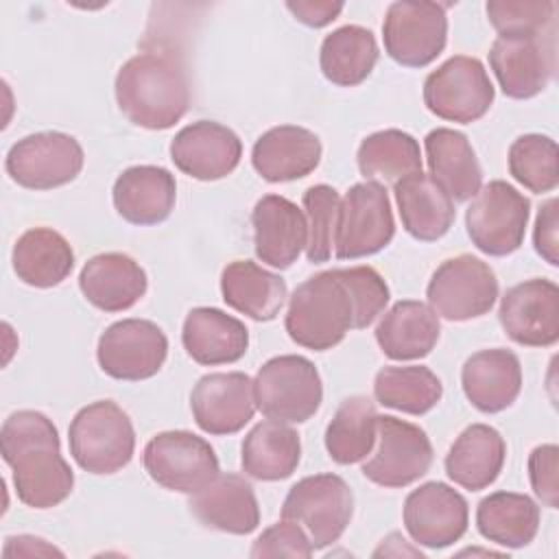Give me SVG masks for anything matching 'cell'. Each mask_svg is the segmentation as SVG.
I'll return each mask as SVG.
<instances>
[{
    "instance_id": "7",
    "label": "cell",
    "mask_w": 559,
    "mask_h": 559,
    "mask_svg": "<svg viewBox=\"0 0 559 559\" xmlns=\"http://www.w3.org/2000/svg\"><path fill=\"white\" fill-rule=\"evenodd\" d=\"M352 513V489L336 474H314L297 480L282 504V518L297 522L314 550L334 544L345 533Z\"/></svg>"
},
{
    "instance_id": "8",
    "label": "cell",
    "mask_w": 559,
    "mask_h": 559,
    "mask_svg": "<svg viewBox=\"0 0 559 559\" xmlns=\"http://www.w3.org/2000/svg\"><path fill=\"white\" fill-rule=\"evenodd\" d=\"M528 216L531 201L511 183L493 179L474 194L465 212V227L483 253L502 258L520 249Z\"/></svg>"
},
{
    "instance_id": "4",
    "label": "cell",
    "mask_w": 559,
    "mask_h": 559,
    "mask_svg": "<svg viewBox=\"0 0 559 559\" xmlns=\"http://www.w3.org/2000/svg\"><path fill=\"white\" fill-rule=\"evenodd\" d=\"M68 441L79 467L90 474H114L133 459L135 430L116 402L98 400L74 415Z\"/></svg>"
},
{
    "instance_id": "25",
    "label": "cell",
    "mask_w": 559,
    "mask_h": 559,
    "mask_svg": "<svg viewBox=\"0 0 559 559\" xmlns=\"http://www.w3.org/2000/svg\"><path fill=\"white\" fill-rule=\"evenodd\" d=\"M144 269L127 253L107 251L90 258L79 275L85 299L103 312H122L146 293Z\"/></svg>"
},
{
    "instance_id": "19",
    "label": "cell",
    "mask_w": 559,
    "mask_h": 559,
    "mask_svg": "<svg viewBox=\"0 0 559 559\" xmlns=\"http://www.w3.org/2000/svg\"><path fill=\"white\" fill-rule=\"evenodd\" d=\"M197 426L207 435H234L251 421L258 404L253 380L242 371L207 373L190 393Z\"/></svg>"
},
{
    "instance_id": "40",
    "label": "cell",
    "mask_w": 559,
    "mask_h": 559,
    "mask_svg": "<svg viewBox=\"0 0 559 559\" xmlns=\"http://www.w3.org/2000/svg\"><path fill=\"white\" fill-rule=\"evenodd\" d=\"M559 151L552 138L542 133H526L509 146V173L526 190L542 194L559 183Z\"/></svg>"
},
{
    "instance_id": "12",
    "label": "cell",
    "mask_w": 559,
    "mask_h": 559,
    "mask_svg": "<svg viewBox=\"0 0 559 559\" xmlns=\"http://www.w3.org/2000/svg\"><path fill=\"white\" fill-rule=\"evenodd\" d=\"M382 41L386 55L406 68L432 63L448 41V15L439 2L389 4L382 22Z\"/></svg>"
},
{
    "instance_id": "44",
    "label": "cell",
    "mask_w": 559,
    "mask_h": 559,
    "mask_svg": "<svg viewBox=\"0 0 559 559\" xmlns=\"http://www.w3.org/2000/svg\"><path fill=\"white\" fill-rule=\"evenodd\" d=\"M314 552L306 531L293 520L269 526L251 548V557H310Z\"/></svg>"
},
{
    "instance_id": "6",
    "label": "cell",
    "mask_w": 559,
    "mask_h": 559,
    "mask_svg": "<svg viewBox=\"0 0 559 559\" xmlns=\"http://www.w3.org/2000/svg\"><path fill=\"white\" fill-rule=\"evenodd\" d=\"M395 236V221L389 192L380 181L354 183L338 205L334 255L356 260L384 249Z\"/></svg>"
},
{
    "instance_id": "1",
    "label": "cell",
    "mask_w": 559,
    "mask_h": 559,
    "mask_svg": "<svg viewBox=\"0 0 559 559\" xmlns=\"http://www.w3.org/2000/svg\"><path fill=\"white\" fill-rule=\"evenodd\" d=\"M2 459L13 469L17 498L31 509H50L63 502L74 474L59 452V432L44 413H11L0 430Z\"/></svg>"
},
{
    "instance_id": "28",
    "label": "cell",
    "mask_w": 559,
    "mask_h": 559,
    "mask_svg": "<svg viewBox=\"0 0 559 559\" xmlns=\"http://www.w3.org/2000/svg\"><path fill=\"white\" fill-rule=\"evenodd\" d=\"M424 148L432 181L452 201H467L480 190L483 170L465 133L448 127L432 129Z\"/></svg>"
},
{
    "instance_id": "10",
    "label": "cell",
    "mask_w": 559,
    "mask_h": 559,
    "mask_svg": "<svg viewBox=\"0 0 559 559\" xmlns=\"http://www.w3.org/2000/svg\"><path fill=\"white\" fill-rule=\"evenodd\" d=\"M426 297L437 317L467 321L491 310L498 299V280L487 262L461 253L441 262L428 282Z\"/></svg>"
},
{
    "instance_id": "5",
    "label": "cell",
    "mask_w": 559,
    "mask_h": 559,
    "mask_svg": "<svg viewBox=\"0 0 559 559\" xmlns=\"http://www.w3.org/2000/svg\"><path fill=\"white\" fill-rule=\"evenodd\" d=\"M255 404L269 417L288 424L310 419L323 400V384L317 367L297 354L266 360L253 380Z\"/></svg>"
},
{
    "instance_id": "27",
    "label": "cell",
    "mask_w": 559,
    "mask_h": 559,
    "mask_svg": "<svg viewBox=\"0 0 559 559\" xmlns=\"http://www.w3.org/2000/svg\"><path fill=\"white\" fill-rule=\"evenodd\" d=\"M181 343L199 365H229L245 356L249 330L245 323L218 308H192L186 314Z\"/></svg>"
},
{
    "instance_id": "14",
    "label": "cell",
    "mask_w": 559,
    "mask_h": 559,
    "mask_svg": "<svg viewBox=\"0 0 559 559\" xmlns=\"http://www.w3.org/2000/svg\"><path fill=\"white\" fill-rule=\"evenodd\" d=\"M489 66L509 98H533L546 90L557 68L555 31L542 35H498Z\"/></svg>"
},
{
    "instance_id": "11",
    "label": "cell",
    "mask_w": 559,
    "mask_h": 559,
    "mask_svg": "<svg viewBox=\"0 0 559 559\" xmlns=\"http://www.w3.org/2000/svg\"><path fill=\"white\" fill-rule=\"evenodd\" d=\"M144 469L164 489L192 496L218 476V459L203 437L166 430L146 443Z\"/></svg>"
},
{
    "instance_id": "33",
    "label": "cell",
    "mask_w": 559,
    "mask_h": 559,
    "mask_svg": "<svg viewBox=\"0 0 559 559\" xmlns=\"http://www.w3.org/2000/svg\"><path fill=\"white\" fill-rule=\"evenodd\" d=\"M15 275L35 288L61 284L74 269V251L70 242L50 227H33L24 231L13 247Z\"/></svg>"
},
{
    "instance_id": "21",
    "label": "cell",
    "mask_w": 559,
    "mask_h": 559,
    "mask_svg": "<svg viewBox=\"0 0 559 559\" xmlns=\"http://www.w3.org/2000/svg\"><path fill=\"white\" fill-rule=\"evenodd\" d=\"M251 223L255 255L273 269H288L308 245L306 214L286 197L264 194L251 212Z\"/></svg>"
},
{
    "instance_id": "39",
    "label": "cell",
    "mask_w": 559,
    "mask_h": 559,
    "mask_svg": "<svg viewBox=\"0 0 559 559\" xmlns=\"http://www.w3.org/2000/svg\"><path fill=\"white\" fill-rule=\"evenodd\" d=\"M360 175L367 179L382 177L384 181H400L406 175L421 170L419 142L400 129H384L367 135L356 153Z\"/></svg>"
},
{
    "instance_id": "41",
    "label": "cell",
    "mask_w": 559,
    "mask_h": 559,
    "mask_svg": "<svg viewBox=\"0 0 559 559\" xmlns=\"http://www.w3.org/2000/svg\"><path fill=\"white\" fill-rule=\"evenodd\" d=\"M338 205H341V197L328 183L310 186L304 192V214L308 221L306 258L312 264L328 262L332 255Z\"/></svg>"
},
{
    "instance_id": "42",
    "label": "cell",
    "mask_w": 559,
    "mask_h": 559,
    "mask_svg": "<svg viewBox=\"0 0 559 559\" xmlns=\"http://www.w3.org/2000/svg\"><path fill=\"white\" fill-rule=\"evenodd\" d=\"M485 9L500 35H542L555 31L557 4L550 0H489Z\"/></svg>"
},
{
    "instance_id": "18",
    "label": "cell",
    "mask_w": 559,
    "mask_h": 559,
    "mask_svg": "<svg viewBox=\"0 0 559 559\" xmlns=\"http://www.w3.org/2000/svg\"><path fill=\"white\" fill-rule=\"evenodd\" d=\"M467 524V500L445 483H424L404 500V526L419 546H452L465 535Z\"/></svg>"
},
{
    "instance_id": "34",
    "label": "cell",
    "mask_w": 559,
    "mask_h": 559,
    "mask_svg": "<svg viewBox=\"0 0 559 559\" xmlns=\"http://www.w3.org/2000/svg\"><path fill=\"white\" fill-rule=\"evenodd\" d=\"M301 459V441L286 421L264 419L242 441V469L258 480L288 478Z\"/></svg>"
},
{
    "instance_id": "15",
    "label": "cell",
    "mask_w": 559,
    "mask_h": 559,
    "mask_svg": "<svg viewBox=\"0 0 559 559\" xmlns=\"http://www.w3.org/2000/svg\"><path fill=\"white\" fill-rule=\"evenodd\" d=\"M168 356V338L148 319H122L111 323L98 338L96 358L100 369L116 380H146L155 376Z\"/></svg>"
},
{
    "instance_id": "23",
    "label": "cell",
    "mask_w": 559,
    "mask_h": 559,
    "mask_svg": "<svg viewBox=\"0 0 559 559\" xmlns=\"http://www.w3.org/2000/svg\"><path fill=\"white\" fill-rule=\"evenodd\" d=\"M321 162L319 138L297 124H280L262 133L251 151L258 175L271 183L295 181L310 175Z\"/></svg>"
},
{
    "instance_id": "45",
    "label": "cell",
    "mask_w": 559,
    "mask_h": 559,
    "mask_svg": "<svg viewBox=\"0 0 559 559\" xmlns=\"http://www.w3.org/2000/svg\"><path fill=\"white\" fill-rule=\"evenodd\" d=\"M557 469H559V448L555 443L537 445L528 454V478L535 496L550 509H557L559 504V483H557Z\"/></svg>"
},
{
    "instance_id": "32",
    "label": "cell",
    "mask_w": 559,
    "mask_h": 559,
    "mask_svg": "<svg viewBox=\"0 0 559 559\" xmlns=\"http://www.w3.org/2000/svg\"><path fill=\"white\" fill-rule=\"evenodd\" d=\"M221 293L229 308L253 321H271L286 301V282L251 260H234L221 273Z\"/></svg>"
},
{
    "instance_id": "2",
    "label": "cell",
    "mask_w": 559,
    "mask_h": 559,
    "mask_svg": "<svg viewBox=\"0 0 559 559\" xmlns=\"http://www.w3.org/2000/svg\"><path fill=\"white\" fill-rule=\"evenodd\" d=\"M116 103L129 122L142 129H170L190 105V83L175 55L146 50L116 74Z\"/></svg>"
},
{
    "instance_id": "37",
    "label": "cell",
    "mask_w": 559,
    "mask_h": 559,
    "mask_svg": "<svg viewBox=\"0 0 559 559\" xmlns=\"http://www.w3.org/2000/svg\"><path fill=\"white\" fill-rule=\"evenodd\" d=\"M376 404L367 395H352L341 402L325 428V450L332 461L352 465L371 454L378 437Z\"/></svg>"
},
{
    "instance_id": "35",
    "label": "cell",
    "mask_w": 559,
    "mask_h": 559,
    "mask_svg": "<svg viewBox=\"0 0 559 559\" xmlns=\"http://www.w3.org/2000/svg\"><path fill=\"white\" fill-rule=\"evenodd\" d=\"M476 526L485 539L502 548H522L537 535L539 507L524 493L493 491L478 502Z\"/></svg>"
},
{
    "instance_id": "26",
    "label": "cell",
    "mask_w": 559,
    "mask_h": 559,
    "mask_svg": "<svg viewBox=\"0 0 559 559\" xmlns=\"http://www.w3.org/2000/svg\"><path fill=\"white\" fill-rule=\"evenodd\" d=\"M465 397L480 413H500L509 408L522 389L520 358L502 347L472 354L461 369Z\"/></svg>"
},
{
    "instance_id": "24",
    "label": "cell",
    "mask_w": 559,
    "mask_h": 559,
    "mask_svg": "<svg viewBox=\"0 0 559 559\" xmlns=\"http://www.w3.org/2000/svg\"><path fill=\"white\" fill-rule=\"evenodd\" d=\"M114 207L133 225H157L166 221L177 201L175 175L162 166H131L114 181Z\"/></svg>"
},
{
    "instance_id": "48",
    "label": "cell",
    "mask_w": 559,
    "mask_h": 559,
    "mask_svg": "<svg viewBox=\"0 0 559 559\" xmlns=\"http://www.w3.org/2000/svg\"><path fill=\"white\" fill-rule=\"evenodd\" d=\"M2 555L4 557H13V555L33 557V555H63V552L59 548L46 544V539L31 537V535H17V537L7 539Z\"/></svg>"
},
{
    "instance_id": "3",
    "label": "cell",
    "mask_w": 559,
    "mask_h": 559,
    "mask_svg": "<svg viewBox=\"0 0 559 559\" xmlns=\"http://www.w3.org/2000/svg\"><path fill=\"white\" fill-rule=\"evenodd\" d=\"M288 336L314 352H325L338 345L354 328V301L338 271H321L301 282L286 312Z\"/></svg>"
},
{
    "instance_id": "20",
    "label": "cell",
    "mask_w": 559,
    "mask_h": 559,
    "mask_svg": "<svg viewBox=\"0 0 559 559\" xmlns=\"http://www.w3.org/2000/svg\"><path fill=\"white\" fill-rule=\"evenodd\" d=\"M242 157L240 138L214 120H197L183 127L170 142V159L194 179L214 181L236 170Z\"/></svg>"
},
{
    "instance_id": "30",
    "label": "cell",
    "mask_w": 559,
    "mask_h": 559,
    "mask_svg": "<svg viewBox=\"0 0 559 559\" xmlns=\"http://www.w3.org/2000/svg\"><path fill=\"white\" fill-rule=\"evenodd\" d=\"M395 203L404 229L421 240L432 242L445 236L454 223V201L432 181L430 175L413 173L393 183Z\"/></svg>"
},
{
    "instance_id": "38",
    "label": "cell",
    "mask_w": 559,
    "mask_h": 559,
    "mask_svg": "<svg viewBox=\"0 0 559 559\" xmlns=\"http://www.w3.org/2000/svg\"><path fill=\"white\" fill-rule=\"evenodd\" d=\"M373 395L386 408L424 415L441 400L443 384L428 367L389 365L376 373Z\"/></svg>"
},
{
    "instance_id": "13",
    "label": "cell",
    "mask_w": 559,
    "mask_h": 559,
    "mask_svg": "<svg viewBox=\"0 0 559 559\" xmlns=\"http://www.w3.org/2000/svg\"><path fill=\"white\" fill-rule=\"evenodd\" d=\"M85 162L76 138L61 131H39L17 140L4 159L9 177L28 190H52L76 179Z\"/></svg>"
},
{
    "instance_id": "17",
    "label": "cell",
    "mask_w": 559,
    "mask_h": 559,
    "mask_svg": "<svg viewBox=\"0 0 559 559\" xmlns=\"http://www.w3.org/2000/svg\"><path fill=\"white\" fill-rule=\"evenodd\" d=\"M504 334L518 345L550 347L559 338V288L552 280L533 277L511 286L498 310Z\"/></svg>"
},
{
    "instance_id": "46",
    "label": "cell",
    "mask_w": 559,
    "mask_h": 559,
    "mask_svg": "<svg viewBox=\"0 0 559 559\" xmlns=\"http://www.w3.org/2000/svg\"><path fill=\"white\" fill-rule=\"evenodd\" d=\"M533 245L535 251L552 266L559 264V245H557V199H548L535 218V231H533Z\"/></svg>"
},
{
    "instance_id": "29",
    "label": "cell",
    "mask_w": 559,
    "mask_h": 559,
    "mask_svg": "<svg viewBox=\"0 0 559 559\" xmlns=\"http://www.w3.org/2000/svg\"><path fill=\"white\" fill-rule=\"evenodd\" d=\"M441 334L437 312L417 299L393 304L376 328V341L393 360H417L428 356Z\"/></svg>"
},
{
    "instance_id": "16",
    "label": "cell",
    "mask_w": 559,
    "mask_h": 559,
    "mask_svg": "<svg viewBox=\"0 0 559 559\" xmlns=\"http://www.w3.org/2000/svg\"><path fill=\"white\" fill-rule=\"evenodd\" d=\"M378 450L362 465L365 478L380 487H406L419 480L432 465L428 435L393 415L378 417Z\"/></svg>"
},
{
    "instance_id": "47",
    "label": "cell",
    "mask_w": 559,
    "mask_h": 559,
    "mask_svg": "<svg viewBox=\"0 0 559 559\" xmlns=\"http://www.w3.org/2000/svg\"><path fill=\"white\" fill-rule=\"evenodd\" d=\"M343 2H328V0H288L286 9L295 15L297 22L310 26V28H321L330 24L332 20L338 17L343 11Z\"/></svg>"
},
{
    "instance_id": "31",
    "label": "cell",
    "mask_w": 559,
    "mask_h": 559,
    "mask_svg": "<svg viewBox=\"0 0 559 559\" xmlns=\"http://www.w3.org/2000/svg\"><path fill=\"white\" fill-rule=\"evenodd\" d=\"M507 445L502 435L487 424L467 426L445 454V474L469 491L489 487L502 472Z\"/></svg>"
},
{
    "instance_id": "36",
    "label": "cell",
    "mask_w": 559,
    "mask_h": 559,
    "mask_svg": "<svg viewBox=\"0 0 559 559\" xmlns=\"http://www.w3.org/2000/svg\"><path fill=\"white\" fill-rule=\"evenodd\" d=\"M378 55V44L369 28L345 24L325 35L319 52V66L330 83L354 87L371 74Z\"/></svg>"
},
{
    "instance_id": "43",
    "label": "cell",
    "mask_w": 559,
    "mask_h": 559,
    "mask_svg": "<svg viewBox=\"0 0 559 559\" xmlns=\"http://www.w3.org/2000/svg\"><path fill=\"white\" fill-rule=\"evenodd\" d=\"M354 301V328L362 330L386 308L389 286L373 266L336 269Z\"/></svg>"
},
{
    "instance_id": "22",
    "label": "cell",
    "mask_w": 559,
    "mask_h": 559,
    "mask_svg": "<svg viewBox=\"0 0 559 559\" xmlns=\"http://www.w3.org/2000/svg\"><path fill=\"white\" fill-rule=\"evenodd\" d=\"M188 507L203 526L231 535H249L260 524L255 491L240 474H218L192 493Z\"/></svg>"
},
{
    "instance_id": "9",
    "label": "cell",
    "mask_w": 559,
    "mask_h": 559,
    "mask_svg": "<svg viewBox=\"0 0 559 559\" xmlns=\"http://www.w3.org/2000/svg\"><path fill=\"white\" fill-rule=\"evenodd\" d=\"M496 90L485 66L476 57L454 55L424 81V103L441 120L469 124L483 118Z\"/></svg>"
}]
</instances>
